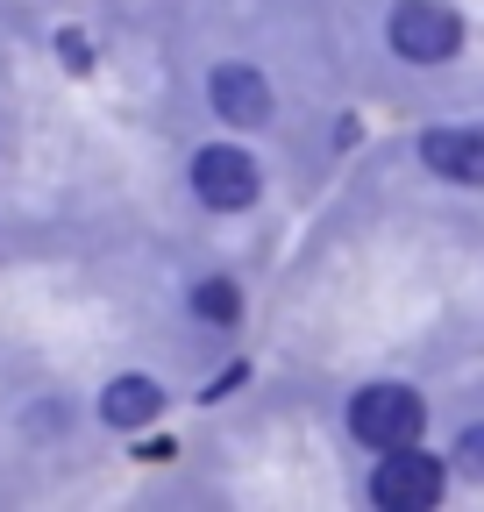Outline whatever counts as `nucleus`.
I'll return each instance as SVG.
<instances>
[{
  "instance_id": "1a4fd4ad",
  "label": "nucleus",
  "mask_w": 484,
  "mask_h": 512,
  "mask_svg": "<svg viewBox=\"0 0 484 512\" xmlns=\"http://www.w3.org/2000/svg\"><path fill=\"white\" fill-rule=\"evenodd\" d=\"M456 463H463L470 477H484V427H463V441H456Z\"/></svg>"
},
{
  "instance_id": "f03ea898",
  "label": "nucleus",
  "mask_w": 484,
  "mask_h": 512,
  "mask_svg": "<svg viewBox=\"0 0 484 512\" xmlns=\"http://www.w3.org/2000/svg\"><path fill=\"white\" fill-rule=\"evenodd\" d=\"M449 491L442 456H420V441L385 448V463L371 470V505L378 512H435V498Z\"/></svg>"
},
{
  "instance_id": "7ed1b4c3",
  "label": "nucleus",
  "mask_w": 484,
  "mask_h": 512,
  "mask_svg": "<svg viewBox=\"0 0 484 512\" xmlns=\"http://www.w3.org/2000/svg\"><path fill=\"white\" fill-rule=\"evenodd\" d=\"M385 36H392V50L406 64H449L463 50V22H456L449 0H399L392 22H385Z\"/></svg>"
},
{
  "instance_id": "f257e3e1",
  "label": "nucleus",
  "mask_w": 484,
  "mask_h": 512,
  "mask_svg": "<svg viewBox=\"0 0 484 512\" xmlns=\"http://www.w3.org/2000/svg\"><path fill=\"white\" fill-rule=\"evenodd\" d=\"M420 427H428V406H420L413 384H363V392L349 399V434L363 448H378V456L420 441Z\"/></svg>"
},
{
  "instance_id": "423d86ee",
  "label": "nucleus",
  "mask_w": 484,
  "mask_h": 512,
  "mask_svg": "<svg viewBox=\"0 0 484 512\" xmlns=\"http://www.w3.org/2000/svg\"><path fill=\"white\" fill-rule=\"evenodd\" d=\"M420 164L435 178H456V185H484V136L477 128H428L420 136Z\"/></svg>"
},
{
  "instance_id": "0eeeda50",
  "label": "nucleus",
  "mask_w": 484,
  "mask_h": 512,
  "mask_svg": "<svg viewBox=\"0 0 484 512\" xmlns=\"http://www.w3.org/2000/svg\"><path fill=\"white\" fill-rule=\"evenodd\" d=\"M157 413H164L157 377H136V370H129V377H114L107 392H100V420H107V427H150Z\"/></svg>"
},
{
  "instance_id": "39448f33",
  "label": "nucleus",
  "mask_w": 484,
  "mask_h": 512,
  "mask_svg": "<svg viewBox=\"0 0 484 512\" xmlns=\"http://www.w3.org/2000/svg\"><path fill=\"white\" fill-rule=\"evenodd\" d=\"M207 93H214V114L235 121V128H264L271 121V86H264L257 64H221L207 79Z\"/></svg>"
},
{
  "instance_id": "6e6552de",
  "label": "nucleus",
  "mask_w": 484,
  "mask_h": 512,
  "mask_svg": "<svg viewBox=\"0 0 484 512\" xmlns=\"http://www.w3.org/2000/svg\"><path fill=\"white\" fill-rule=\"evenodd\" d=\"M193 313L214 320V328H228V320L242 313V292H235L228 278H200V285H193Z\"/></svg>"
},
{
  "instance_id": "20e7f679",
  "label": "nucleus",
  "mask_w": 484,
  "mask_h": 512,
  "mask_svg": "<svg viewBox=\"0 0 484 512\" xmlns=\"http://www.w3.org/2000/svg\"><path fill=\"white\" fill-rule=\"evenodd\" d=\"M257 185H264L257 157L235 150V143H214V150L193 157V192H200V207H214V214H242L257 200Z\"/></svg>"
}]
</instances>
